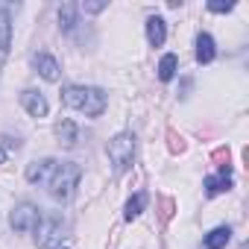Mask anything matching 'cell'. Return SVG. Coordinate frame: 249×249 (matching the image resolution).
Returning <instances> with one entry per match:
<instances>
[{
    "instance_id": "6da1fadb",
    "label": "cell",
    "mask_w": 249,
    "mask_h": 249,
    "mask_svg": "<svg viewBox=\"0 0 249 249\" xmlns=\"http://www.w3.org/2000/svg\"><path fill=\"white\" fill-rule=\"evenodd\" d=\"M62 103L73 111L88 114V117H100L108 106V97L103 88H94V85H68L62 91Z\"/></svg>"
},
{
    "instance_id": "7a4b0ae2",
    "label": "cell",
    "mask_w": 249,
    "mask_h": 249,
    "mask_svg": "<svg viewBox=\"0 0 249 249\" xmlns=\"http://www.w3.org/2000/svg\"><path fill=\"white\" fill-rule=\"evenodd\" d=\"M79 176H82L79 164H73V161H56V167H53V173L47 176V182H44V185H47V191H50V196H53V199L68 202V199L76 194Z\"/></svg>"
},
{
    "instance_id": "3957f363",
    "label": "cell",
    "mask_w": 249,
    "mask_h": 249,
    "mask_svg": "<svg viewBox=\"0 0 249 249\" xmlns=\"http://www.w3.org/2000/svg\"><path fill=\"white\" fill-rule=\"evenodd\" d=\"M65 231H68V223H65L62 214H56V211L41 214L38 226H36V243H38V249H56L62 243V237H65Z\"/></svg>"
},
{
    "instance_id": "277c9868",
    "label": "cell",
    "mask_w": 249,
    "mask_h": 249,
    "mask_svg": "<svg viewBox=\"0 0 249 249\" xmlns=\"http://www.w3.org/2000/svg\"><path fill=\"white\" fill-rule=\"evenodd\" d=\"M108 161L114 167V173L129 170L135 161V135L132 132H120L108 141Z\"/></svg>"
},
{
    "instance_id": "5b68a950",
    "label": "cell",
    "mask_w": 249,
    "mask_h": 249,
    "mask_svg": "<svg viewBox=\"0 0 249 249\" xmlns=\"http://www.w3.org/2000/svg\"><path fill=\"white\" fill-rule=\"evenodd\" d=\"M38 208L33 205V202H21V205H15L12 208V214H9V226L15 229V231H36V226H38Z\"/></svg>"
},
{
    "instance_id": "8992f818",
    "label": "cell",
    "mask_w": 249,
    "mask_h": 249,
    "mask_svg": "<svg viewBox=\"0 0 249 249\" xmlns=\"http://www.w3.org/2000/svg\"><path fill=\"white\" fill-rule=\"evenodd\" d=\"M9 47H12V18L9 9H0V68L9 56Z\"/></svg>"
},
{
    "instance_id": "52a82bcc",
    "label": "cell",
    "mask_w": 249,
    "mask_h": 249,
    "mask_svg": "<svg viewBox=\"0 0 249 249\" xmlns=\"http://www.w3.org/2000/svg\"><path fill=\"white\" fill-rule=\"evenodd\" d=\"M33 65H36L38 76H44L47 82H56V79H59V62H56L50 53H36V56H33Z\"/></svg>"
},
{
    "instance_id": "ba28073f",
    "label": "cell",
    "mask_w": 249,
    "mask_h": 249,
    "mask_svg": "<svg viewBox=\"0 0 249 249\" xmlns=\"http://www.w3.org/2000/svg\"><path fill=\"white\" fill-rule=\"evenodd\" d=\"M21 103H24V108H27L33 117H44V114L50 111L47 100H44L38 91H24V94H21Z\"/></svg>"
},
{
    "instance_id": "9c48e42d",
    "label": "cell",
    "mask_w": 249,
    "mask_h": 249,
    "mask_svg": "<svg viewBox=\"0 0 249 249\" xmlns=\"http://www.w3.org/2000/svg\"><path fill=\"white\" fill-rule=\"evenodd\" d=\"M147 38H150L153 47H161L167 41V24H164V18H159V15L147 18Z\"/></svg>"
},
{
    "instance_id": "30bf717a",
    "label": "cell",
    "mask_w": 249,
    "mask_h": 249,
    "mask_svg": "<svg viewBox=\"0 0 249 249\" xmlns=\"http://www.w3.org/2000/svg\"><path fill=\"white\" fill-rule=\"evenodd\" d=\"M214 56H217L214 38H211L208 33H199V36H196V62H199V65H208V62H214Z\"/></svg>"
},
{
    "instance_id": "8fae6325",
    "label": "cell",
    "mask_w": 249,
    "mask_h": 249,
    "mask_svg": "<svg viewBox=\"0 0 249 249\" xmlns=\"http://www.w3.org/2000/svg\"><path fill=\"white\" fill-rule=\"evenodd\" d=\"M231 188V173H229V167H223L217 176H208L205 179V194L208 196H217V194H223V191H229Z\"/></svg>"
},
{
    "instance_id": "7c38bea8",
    "label": "cell",
    "mask_w": 249,
    "mask_h": 249,
    "mask_svg": "<svg viewBox=\"0 0 249 249\" xmlns=\"http://www.w3.org/2000/svg\"><path fill=\"white\" fill-rule=\"evenodd\" d=\"M53 167H56V161H53V159L33 161V164L27 167V179H30V182H47V176L53 173Z\"/></svg>"
},
{
    "instance_id": "4fadbf2b",
    "label": "cell",
    "mask_w": 249,
    "mask_h": 249,
    "mask_svg": "<svg viewBox=\"0 0 249 249\" xmlns=\"http://www.w3.org/2000/svg\"><path fill=\"white\" fill-rule=\"evenodd\" d=\"M229 237H231V229L229 226H217V229H211L205 234V249H223L229 243Z\"/></svg>"
},
{
    "instance_id": "5bb4252c",
    "label": "cell",
    "mask_w": 249,
    "mask_h": 249,
    "mask_svg": "<svg viewBox=\"0 0 249 249\" xmlns=\"http://www.w3.org/2000/svg\"><path fill=\"white\" fill-rule=\"evenodd\" d=\"M76 12H79L76 3H65V6L59 9V27H62V33H73V27H76Z\"/></svg>"
},
{
    "instance_id": "9a60e30c",
    "label": "cell",
    "mask_w": 249,
    "mask_h": 249,
    "mask_svg": "<svg viewBox=\"0 0 249 249\" xmlns=\"http://www.w3.org/2000/svg\"><path fill=\"white\" fill-rule=\"evenodd\" d=\"M56 135H59V141L65 144V147H76V141H79V132H76V126L71 120H62L59 126H56Z\"/></svg>"
},
{
    "instance_id": "2e32d148",
    "label": "cell",
    "mask_w": 249,
    "mask_h": 249,
    "mask_svg": "<svg viewBox=\"0 0 249 249\" xmlns=\"http://www.w3.org/2000/svg\"><path fill=\"white\" fill-rule=\"evenodd\" d=\"M147 208V194L144 191H138L129 202H126V211H123V217L126 220H135V217H141V211Z\"/></svg>"
},
{
    "instance_id": "e0dca14e",
    "label": "cell",
    "mask_w": 249,
    "mask_h": 249,
    "mask_svg": "<svg viewBox=\"0 0 249 249\" xmlns=\"http://www.w3.org/2000/svg\"><path fill=\"white\" fill-rule=\"evenodd\" d=\"M176 76V56L173 53H164L161 62H159V79L161 82H170Z\"/></svg>"
},
{
    "instance_id": "ac0fdd59",
    "label": "cell",
    "mask_w": 249,
    "mask_h": 249,
    "mask_svg": "<svg viewBox=\"0 0 249 249\" xmlns=\"http://www.w3.org/2000/svg\"><path fill=\"white\" fill-rule=\"evenodd\" d=\"M208 9H211V12H231V9H234V3H231V0H226V3H223V0H211Z\"/></svg>"
},
{
    "instance_id": "d6986e66",
    "label": "cell",
    "mask_w": 249,
    "mask_h": 249,
    "mask_svg": "<svg viewBox=\"0 0 249 249\" xmlns=\"http://www.w3.org/2000/svg\"><path fill=\"white\" fill-rule=\"evenodd\" d=\"M79 9H82V12H103V9H106V3H82Z\"/></svg>"
},
{
    "instance_id": "ffe728a7",
    "label": "cell",
    "mask_w": 249,
    "mask_h": 249,
    "mask_svg": "<svg viewBox=\"0 0 249 249\" xmlns=\"http://www.w3.org/2000/svg\"><path fill=\"white\" fill-rule=\"evenodd\" d=\"M3 161H6V150H3V147H0V164H3Z\"/></svg>"
}]
</instances>
